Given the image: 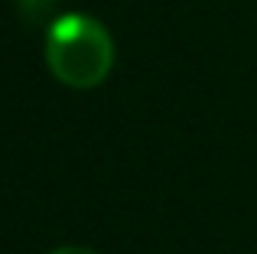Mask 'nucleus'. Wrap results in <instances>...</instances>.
<instances>
[{"instance_id": "nucleus-2", "label": "nucleus", "mask_w": 257, "mask_h": 254, "mask_svg": "<svg viewBox=\"0 0 257 254\" xmlns=\"http://www.w3.org/2000/svg\"><path fill=\"white\" fill-rule=\"evenodd\" d=\"M49 254H94L91 248H82V244H62V248L49 251Z\"/></svg>"}, {"instance_id": "nucleus-1", "label": "nucleus", "mask_w": 257, "mask_h": 254, "mask_svg": "<svg viewBox=\"0 0 257 254\" xmlns=\"http://www.w3.org/2000/svg\"><path fill=\"white\" fill-rule=\"evenodd\" d=\"M46 65L69 88H94L114 69V39L88 13H62L46 30Z\"/></svg>"}]
</instances>
